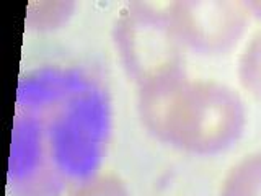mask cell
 Segmentation results:
<instances>
[{
	"mask_svg": "<svg viewBox=\"0 0 261 196\" xmlns=\"http://www.w3.org/2000/svg\"><path fill=\"white\" fill-rule=\"evenodd\" d=\"M167 20L181 47L204 56L225 54L248 27L245 2L178 0L165 5Z\"/></svg>",
	"mask_w": 261,
	"mask_h": 196,
	"instance_id": "3",
	"label": "cell"
},
{
	"mask_svg": "<svg viewBox=\"0 0 261 196\" xmlns=\"http://www.w3.org/2000/svg\"><path fill=\"white\" fill-rule=\"evenodd\" d=\"M247 5V10L250 16H256L261 20V0H253V2H245Z\"/></svg>",
	"mask_w": 261,
	"mask_h": 196,
	"instance_id": "8",
	"label": "cell"
},
{
	"mask_svg": "<svg viewBox=\"0 0 261 196\" xmlns=\"http://www.w3.org/2000/svg\"><path fill=\"white\" fill-rule=\"evenodd\" d=\"M73 10L75 4L72 2H35L28 7L24 23L30 30L51 31L67 23Z\"/></svg>",
	"mask_w": 261,
	"mask_h": 196,
	"instance_id": "5",
	"label": "cell"
},
{
	"mask_svg": "<svg viewBox=\"0 0 261 196\" xmlns=\"http://www.w3.org/2000/svg\"><path fill=\"white\" fill-rule=\"evenodd\" d=\"M220 196H261V152L242 159L228 172Z\"/></svg>",
	"mask_w": 261,
	"mask_h": 196,
	"instance_id": "4",
	"label": "cell"
},
{
	"mask_svg": "<svg viewBox=\"0 0 261 196\" xmlns=\"http://www.w3.org/2000/svg\"><path fill=\"white\" fill-rule=\"evenodd\" d=\"M67 196H130L126 183L118 175L98 174L80 182Z\"/></svg>",
	"mask_w": 261,
	"mask_h": 196,
	"instance_id": "7",
	"label": "cell"
},
{
	"mask_svg": "<svg viewBox=\"0 0 261 196\" xmlns=\"http://www.w3.org/2000/svg\"><path fill=\"white\" fill-rule=\"evenodd\" d=\"M137 113L153 139L191 155L211 157L239 141L247 125L240 95L185 70L137 88Z\"/></svg>",
	"mask_w": 261,
	"mask_h": 196,
	"instance_id": "1",
	"label": "cell"
},
{
	"mask_svg": "<svg viewBox=\"0 0 261 196\" xmlns=\"http://www.w3.org/2000/svg\"><path fill=\"white\" fill-rule=\"evenodd\" d=\"M113 41L126 76L137 88L183 72V47L167 20L165 5L129 4L113 27Z\"/></svg>",
	"mask_w": 261,
	"mask_h": 196,
	"instance_id": "2",
	"label": "cell"
},
{
	"mask_svg": "<svg viewBox=\"0 0 261 196\" xmlns=\"http://www.w3.org/2000/svg\"><path fill=\"white\" fill-rule=\"evenodd\" d=\"M237 76L243 90L261 100V31L248 41L242 51Z\"/></svg>",
	"mask_w": 261,
	"mask_h": 196,
	"instance_id": "6",
	"label": "cell"
}]
</instances>
